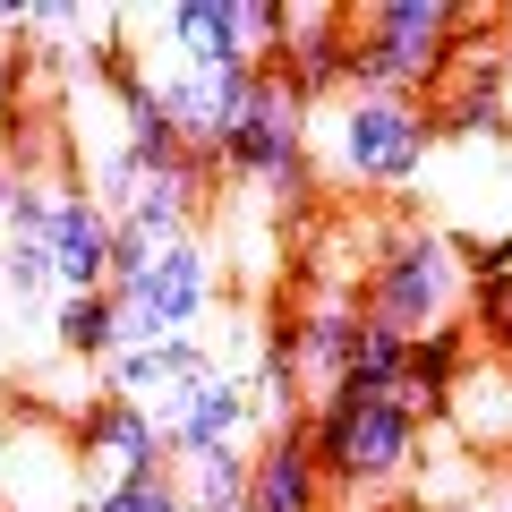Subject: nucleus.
I'll return each mask as SVG.
<instances>
[{
	"label": "nucleus",
	"instance_id": "4",
	"mask_svg": "<svg viewBox=\"0 0 512 512\" xmlns=\"http://www.w3.org/2000/svg\"><path fill=\"white\" fill-rule=\"evenodd\" d=\"M470 308V256L444 231H402L384 239V256L367 265V316L402 342H427V333L461 325Z\"/></svg>",
	"mask_w": 512,
	"mask_h": 512
},
{
	"label": "nucleus",
	"instance_id": "18",
	"mask_svg": "<svg viewBox=\"0 0 512 512\" xmlns=\"http://www.w3.org/2000/svg\"><path fill=\"white\" fill-rule=\"evenodd\" d=\"M180 504L188 512H248V478H256V453L248 444H231V453H197L180 461Z\"/></svg>",
	"mask_w": 512,
	"mask_h": 512
},
{
	"label": "nucleus",
	"instance_id": "9",
	"mask_svg": "<svg viewBox=\"0 0 512 512\" xmlns=\"http://www.w3.org/2000/svg\"><path fill=\"white\" fill-rule=\"evenodd\" d=\"M256 77H265V69H163V77H154L197 163L222 171V146H231V128L248 120V103H256Z\"/></svg>",
	"mask_w": 512,
	"mask_h": 512
},
{
	"label": "nucleus",
	"instance_id": "13",
	"mask_svg": "<svg viewBox=\"0 0 512 512\" xmlns=\"http://www.w3.org/2000/svg\"><path fill=\"white\" fill-rule=\"evenodd\" d=\"M333 478L325 461H316L308 427L299 436H265L256 444V478H248V512H325Z\"/></svg>",
	"mask_w": 512,
	"mask_h": 512
},
{
	"label": "nucleus",
	"instance_id": "11",
	"mask_svg": "<svg viewBox=\"0 0 512 512\" xmlns=\"http://www.w3.org/2000/svg\"><path fill=\"white\" fill-rule=\"evenodd\" d=\"M111 248H120V222H111L86 188H60V205H52V274H60V299H69V291H111Z\"/></svg>",
	"mask_w": 512,
	"mask_h": 512
},
{
	"label": "nucleus",
	"instance_id": "14",
	"mask_svg": "<svg viewBox=\"0 0 512 512\" xmlns=\"http://www.w3.org/2000/svg\"><path fill=\"white\" fill-rule=\"evenodd\" d=\"M359 333H367V308H350V299H316V308L291 325V350H299V376H308V393H333V384L350 376V359H359Z\"/></svg>",
	"mask_w": 512,
	"mask_h": 512
},
{
	"label": "nucleus",
	"instance_id": "6",
	"mask_svg": "<svg viewBox=\"0 0 512 512\" xmlns=\"http://www.w3.org/2000/svg\"><path fill=\"white\" fill-rule=\"evenodd\" d=\"M111 299H120L128 342H197L205 308L222 299V265L197 248V239H180V248H163L146 274L128 282V291H111Z\"/></svg>",
	"mask_w": 512,
	"mask_h": 512
},
{
	"label": "nucleus",
	"instance_id": "17",
	"mask_svg": "<svg viewBox=\"0 0 512 512\" xmlns=\"http://www.w3.org/2000/svg\"><path fill=\"white\" fill-rule=\"evenodd\" d=\"M0 308L18 316H43L52 325V308H60V274H52V248L43 239H18V231H0Z\"/></svg>",
	"mask_w": 512,
	"mask_h": 512
},
{
	"label": "nucleus",
	"instance_id": "19",
	"mask_svg": "<svg viewBox=\"0 0 512 512\" xmlns=\"http://www.w3.org/2000/svg\"><path fill=\"white\" fill-rule=\"evenodd\" d=\"M342 384H367V393H393V402H402V384H410V342H402V333H384L376 316H367L359 359H350V376H342Z\"/></svg>",
	"mask_w": 512,
	"mask_h": 512
},
{
	"label": "nucleus",
	"instance_id": "22",
	"mask_svg": "<svg viewBox=\"0 0 512 512\" xmlns=\"http://www.w3.org/2000/svg\"><path fill=\"white\" fill-rule=\"evenodd\" d=\"M9 197H18V171H9V154H0V222H9Z\"/></svg>",
	"mask_w": 512,
	"mask_h": 512
},
{
	"label": "nucleus",
	"instance_id": "7",
	"mask_svg": "<svg viewBox=\"0 0 512 512\" xmlns=\"http://www.w3.org/2000/svg\"><path fill=\"white\" fill-rule=\"evenodd\" d=\"M163 470H180V461H171V436H163L154 410L103 393V402L77 419V504L128 487V478H163Z\"/></svg>",
	"mask_w": 512,
	"mask_h": 512
},
{
	"label": "nucleus",
	"instance_id": "20",
	"mask_svg": "<svg viewBox=\"0 0 512 512\" xmlns=\"http://www.w3.org/2000/svg\"><path fill=\"white\" fill-rule=\"evenodd\" d=\"M77 512H188L180 504V478H128V487H111V495H94V504H77Z\"/></svg>",
	"mask_w": 512,
	"mask_h": 512
},
{
	"label": "nucleus",
	"instance_id": "16",
	"mask_svg": "<svg viewBox=\"0 0 512 512\" xmlns=\"http://www.w3.org/2000/svg\"><path fill=\"white\" fill-rule=\"evenodd\" d=\"M444 419H453L461 436L478 444V453L512 444V367H461V384H453V402H444Z\"/></svg>",
	"mask_w": 512,
	"mask_h": 512
},
{
	"label": "nucleus",
	"instance_id": "12",
	"mask_svg": "<svg viewBox=\"0 0 512 512\" xmlns=\"http://www.w3.org/2000/svg\"><path fill=\"white\" fill-rule=\"evenodd\" d=\"M248 427H256L248 376H239V367H222L214 384H197V393H188V410L163 427V436H171V461H197V453H231V444H248Z\"/></svg>",
	"mask_w": 512,
	"mask_h": 512
},
{
	"label": "nucleus",
	"instance_id": "8",
	"mask_svg": "<svg viewBox=\"0 0 512 512\" xmlns=\"http://www.w3.org/2000/svg\"><path fill=\"white\" fill-rule=\"evenodd\" d=\"M214 376H222V350H205V342H128L120 359L103 367V393H120V402L154 410V419L171 427L188 410V393L214 384Z\"/></svg>",
	"mask_w": 512,
	"mask_h": 512
},
{
	"label": "nucleus",
	"instance_id": "15",
	"mask_svg": "<svg viewBox=\"0 0 512 512\" xmlns=\"http://www.w3.org/2000/svg\"><path fill=\"white\" fill-rule=\"evenodd\" d=\"M52 350L77 367H111L128 350V325H120V299L111 291H69L52 308Z\"/></svg>",
	"mask_w": 512,
	"mask_h": 512
},
{
	"label": "nucleus",
	"instance_id": "2",
	"mask_svg": "<svg viewBox=\"0 0 512 512\" xmlns=\"http://www.w3.org/2000/svg\"><path fill=\"white\" fill-rule=\"evenodd\" d=\"M308 444L342 495H384L419 470V410L367 384H333L308 410Z\"/></svg>",
	"mask_w": 512,
	"mask_h": 512
},
{
	"label": "nucleus",
	"instance_id": "21",
	"mask_svg": "<svg viewBox=\"0 0 512 512\" xmlns=\"http://www.w3.org/2000/svg\"><path fill=\"white\" fill-rule=\"evenodd\" d=\"M0 26H18V9H0ZM9 94H18V60L0 52V111H9Z\"/></svg>",
	"mask_w": 512,
	"mask_h": 512
},
{
	"label": "nucleus",
	"instance_id": "23",
	"mask_svg": "<svg viewBox=\"0 0 512 512\" xmlns=\"http://www.w3.org/2000/svg\"><path fill=\"white\" fill-rule=\"evenodd\" d=\"M470 512H512V487H504V495H478Z\"/></svg>",
	"mask_w": 512,
	"mask_h": 512
},
{
	"label": "nucleus",
	"instance_id": "24",
	"mask_svg": "<svg viewBox=\"0 0 512 512\" xmlns=\"http://www.w3.org/2000/svg\"><path fill=\"white\" fill-rule=\"evenodd\" d=\"M504 77H512V18H504Z\"/></svg>",
	"mask_w": 512,
	"mask_h": 512
},
{
	"label": "nucleus",
	"instance_id": "3",
	"mask_svg": "<svg viewBox=\"0 0 512 512\" xmlns=\"http://www.w3.org/2000/svg\"><path fill=\"white\" fill-rule=\"evenodd\" d=\"M308 137H325V171L342 188H410L436 154V120L393 94H333Z\"/></svg>",
	"mask_w": 512,
	"mask_h": 512
},
{
	"label": "nucleus",
	"instance_id": "10",
	"mask_svg": "<svg viewBox=\"0 0 512 512\" xmlns=\"http://www.w3.org/2000/svg\"><path fill=\"white\" fill-rule=\"evenodd\" d=\"M154 35L171 43L163 69H265L239 0H180V9H163V18H154Z\"/></svg>",
	"mask_w": 512,
	"mask_h": 512
},
{
	"label": "nucleus",
	"instance_id": "5",
	"mask_svg": "<svg viewBox=\"0 0 512 512\" xmlns=\"http://www.w3.org/2000/svg\"><path fill=\"white\" fill-rule=\"evenodd\" d=\"M308 128H316V103L291 86L282 60H265L248 120H239L231 146H222V171L248 180V188H265V197H299V188H308Z\"/></svg>",
	"mask_w": 512,
	"mask_h": 512
},
{
	"label": "nucleus",
	"instance_id": "1",
	"mask_svg": "<svg viewBox=\"0 0 512 512\" xmlns=\"http://www.w3.org/2000/svg\"><path fill=\"white\" fill-rule=\"evenodd\" d=\"M461 35H478V9H461V0H376V9H350V94L419 103V86L453 77Z\"/></svg>",
	"mask_w": 512,
	"mask_h": 512
}]
</instances>
